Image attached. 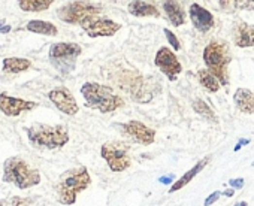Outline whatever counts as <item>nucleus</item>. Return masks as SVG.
Segmentation results:
<instances>
[{"instance_id": "nucleus-1", "label": "nucleus", "mask_w": 254, "mask_h": 206, "mask_svg": "<svg viewBox=\"0 0 254 206\" xmlns=\"http://www.w3.org/2000/svg\"><path fill=\"white\" fill-rule=\"evenodd\" d=\"M81 94L85 99V105L91 109H97L102 114L114 112L124 105L123 99L115 94L112 88L96 84V82H85L81 87Z\"/></svg>"}, {"instance_id": "nucleus-2", "label": "nucleus", "mask_w": 254, "mask_h": 206, "mask_svg": "<svg viewBox=\"0 0 254 206\" xmlns=\"http://www.w3.org/2000/svg\"><path fill=\"white\" fill-rule=\"evenodd\" d=\"M91 184L90 173L87 168L81 166L65 172L57 184V196L62 205H73L76 196L84 191Z\"/></svg>"}, {"instance_id": "nucleus-3", "label": "nucleus", "mask_w": 254, "mask_h": 206, "mask_svg": "<svg viewBox=\"0 0 254 206\" xmlns=\"http://www.w3.org/2000/svg\"><path fill=\"white\" fill-rule=\"evenodd\" d=\"M27 136L32 145L47 150L63 148L69 142V132L65 126H48V124H36L27 127Z\"/></svg>"}, {"instance_id": "nucleus-4", "label": "nucleus", "mask_w": 254, "mask_h": 206, "mask_svg": "<svg viewBox=\"0 0 254 206\" xmlns=\"http://www.w3.org/2000/svg\"><path fill=\"white\" fill-rule=\"evenodd\" d=\"M2 179L3 182L14 184L19 190H26L41 182V175L36 169H32L23 158L11 157L3 164Z\"/></svg>"}, {"instance_id": "nucleus-5", "label": "nucleus", "mask_w": 254, "mask_h": 206, "mask_svg": "<svg viewBox=\"0 0 254 206\" xmlns=\"http://www.w3.org/2000/svg\"><path fill=\"white\" fill-rule=\"evenodd\" d=\"M203 60L208 66V70L216 76L220 84L229 87V72L227 66L230 63V51L224 42H209L203 50Z\"/></svg>"}, {"instance_id": "nucleus-6", "label": "nucleus", "mask_w": 254, "mask_h": 206, "mask_svg": "<svg viewBox=\"0 0 254 206\" xmlns=\"http://www.w3.org/2000/svg\"><path fill=\"white\" fill-rule=\"evenodd\" d=\"M83 48L73 42H58L52 44L50 48V61L51 65L62 73H69L75 68L78 55H81Z\"/></svg>"}, {"instance_id": "nucleus-7", "label": "nucleus", "mask_w": 254, "mask_h": 206, "mask_svg": "<svg viewBox=\"0 0 254 206\" xmlns=\"http://www.w3.org/2000/svg\"><path fill=\"white\" fill-rule=\"evenodd\" d=\"M129 150L130 145L126 142H106L101 148V154L112 172H123L132 164Z\"/></svg>"}, {"instance_id": "nucleus-8", "label": "nucleus", "mask_w": 254, "mask_h": 206, "mask_svg": "<svg viewBox=\"0 0 254 206\" xmlns=\"http://www.w3.org/2000/svg\"><path fill=\"white\" fill-rule=\"evenodd\" d=\"M102 12L101 6L84 3V2H72L62 6L57 11L58 18L69 24H81L88 18H94Z\"/></svg>"}, {"instance_id": "nucleus-9", "label": "nucleus", "mask_w": 254, "mask_h": 206, "mask_svg": "<svg viewBox=\"0 0 254 206\" xmlns=\"http://www.w3.org/2000/svg\"><path fill=\"white\" fill-rule=\"evenodd\" d=\"M90 37H99V36H114L121 29V24L112 21L109 18H88L84 23L80 24Z\"/></svg>"}, {"instance_id": "nucleus-10", "label": "nucleus", "mask_w": 254, "mask_h": 206, "mask_svg": "<svg viewBox=\"0 0 254 206\" xmlns=\"http://www.w3.org/2000/svg\"><path fill=\"white\" fill-rule=\"evenodd\" d=\"M154 63H155V66H157L170 81H177L178 75L183 70L181 63L178 61L177 55H175L166 47H163V48H160L157 51V55H155Z\"/></svg>"}, {"instance_id": "nucleus-11", "label": "nucleus", "mask_w": 254, "mask_h": 206, "mask_svg": "<svg viewBox=\"0 0 254 206\" xmlns=\"http://www.w3.org/2000/svg\"><path fill=\"white\" fill-rule=\"evenodd\" d=\"M48 97L55 105V108L66 115H76L78 111H80L73 94L66 87H57V88L51 90L48 93Z\"/></svg>"}, {"instance_id": "nucleus-12", "label": "nucleus", "mask_w": 254, "mask_h": 206, "mask_svg": "<svg viewBox=\"0 0 254 206\" xmlns=\"http://www.w3.org/2000/svg\"><path fill=\"white\" fill-rule=\"evenodd\" d=\"M37 106L34 102H27L23 99H17L12 96H8L5 93H0V111L8 117H18L23 112H29Z\"/></svg>"}, {"instance_id": "nucleus-13", "label": "nucleus", "mask_w": 254, "mask_h": 206, "mask_svg": "<svg viewBox=\"0 0 254 206\" xmlns=\"http://www.w3.org/2000/svg\"><path fill=\"white\" fill-rule=\"evenodd\" d=\"M124 132L141 145H151L155 139V130L147 127L141 121H129L127 124H123Z\"/></svg>"}, {"instance_id": "nucleus-14", "label": "nucleus", "mask_w": 254, "mask_h": 206, "mask_svg": "<svg viewBox=\"0 0 254 206\" xmlns=\"http://www.w3.org/2000/svg\"><path fill=\"white\" fill-rule=\"evenodd\" d=\"M190 18H191L193 26L199 32H209L214 27L212 14L198 3H193L190 6Z\"/></svg>"}, {"instance_id": "nucleus-15", "label": "nucleus", "mask_w": 254, "mask_h": 206, "mask_svg": "<svg viewBox=\"0 0 254 206\" xmlns=\"http://www.w3.org/2000/svg\"><path fill=\"white\" fill-rule=\"evenodd\" d=\"M233 42L241 48L254 47V26L244 21L237 23L233 27Z\"/></svg>"}, {"instance_id": "nucleus-16", "label": "nucleus", "mask_w": 254, "mask_h": 206, "mask_svg": "<svg viewBox=\"0 0 254 206\" xmlns=\"http://www.w3.org/2000/svg\"><path fill=\"white\" fill-rule=\"evenodd\" d=\"M233 100H235V105L241 112L248 115L254 114V94L248 88H238L235 96H233Z\"/></svg>"}, {"instance_id": "nucleus-17", "label": "nucleus", "mask_w": 254, "mask_h": 206, "mask_svg": "<svg viewBox=\"0 0 254 206\" xmlns=\"http://www.w3.org/2000/svg\"><path fill=\"white\" fill-rule=\"evenodd\" d=\"M209 163V157H205L203 160H201L198 164H194V166L188 171V172H186L178 181H175L172 185H170V189H169V193H175V191H178V190H181V189H184L186 187V185L194 178V176H196L205 166H206V164Z\"/></svg>"}, {"instance_id": "nucleus-18", "label": "nucleus", "mask_w": 254, "mask_h": 206, "mask_svg": "<svg viewBox=\"0 0 254 206\" xmlns=\"http://www.w3.org/2000/svg\"><path fill=\"white\" fill-rule=\"evenodd\" d=\"M163 9L168 14L170 23L175 27L183 26L186 23V12H184L183 6L178 2H165L163 3Z\"/></svg>"}, {"instance_id": "nucleus-19", "label": "nucleus", "mask_w": 254, "mask_h": 206, "mask_svg": "<svg viewBox=\"0 0 254 206\" xmlns=\"http://www.w3.org/2000/svg\"><path fill=\"white\" fill-rule=\"evenodd\" d=\"M129 12L135 17H159L160 12L151 3L141 2V0H135L129 3Z\"/></svg>"}, {"instance_id": "nucleus-20", "label": "nucleus", "mask_w": 254, "mask_h": 206, "mask_svg": "<svg viewBox=\"0 0 254 206\" xmlns=\"http://www.w3.org/2000/svg\"><path fill=\"white\" fill-rule=\"evenodd\" d=\"M32 68V61L27 58H18V57H8L3 60V72L6 73H19Z\"/></svg>"}, {"instance_id": "nucleus-21", "label": "nucleus", "mask_w": 254, "mask_h": 206, "mask_svg": "<svg viewBox=\"0 0 254 206\" xmlns=\"http://www.w3.org/2000/svg\"><path fill=\"white\" fill-rule=\"evenodd\" d=\"M26 29L32 33L45 34V36H55L58 33L57 27L50 21H42V19H32L27 23Z\"/></svg>"}, {"instance_id": "nucleus-22", "label": "nucleus", "mask_w": 254, "mask_h": 206, "mask_svg": "<svg viewBox=\"0 0 254 206\" xmlns=\"http://www.w3.org/2000/svg\"><path fill=\"white\" fill-rule=\"evenodd\" d=\"M52 5V0H19L18 6L24 12H41Z\"/></svg>"}, {"instance_id": "nucleus-23", "label": "nucleus", "mask_w": 254, "mask_h": 206, "mask_svg": "<svg viewBox=\"0 0 254 206\" xmlns=\"http://www.w3.org/2000/svg\"><path fill=\"white\" fill-rule=\"evenodd\" d=\"M198 76H199V82L201 84L208 90V91H211V93H217L219 90H220V81L214 76L209 70H206V69H202V70H199L198 72Z\"/></svg>"}, {"instance_id": "nucleus-24", "label": "nucleus", "mask_w": 254, "mask_h": 206, "mask_svg": "<svg viewBox=\"0 0 254 206\" xmlns=\"http://www.w3.org/2000/svg\"><path fill=\"white\" fill-rule=\"evenodd\" d=\"M193 109H194V112H196V114L203 115V117H206V118L211 120V121H216V115H214L212 109L208 106L206 102H203V100H201V99L194 100V102H193Z\"/></svg>"}, {"instance_id": "nucleus-25", "label": "nucleus", "mask_w": 254, "mask_h": 206, "mask_svg": "<svg viewBox=\"0 0 254 206\" xmlns=\"http://www.w3.org/2000/svg\"><path fill=\"white\" fill-rule=\"evenodd\" d=\"M165 34H166V39L169 40V44H170V47L175 50V51H178V50H181V45H180V40H178V37L173 34V32H170L169 29H165Z\"/></svg>"}, {"instance_id": "nucleus-26", "label": "nucleus", "mask_w": 254, "mask_h": 206, "mask_svg": "<svg viewBox=\"0 0 254 206\" xmlns=\"http://www.w3.org/2000/svg\"><path fill=\"white\" fill-rule=\"evenodd\" d=\"M30 203H32V199H29V197H18V196H15L11 200V206H29Z\"/></svg>"}, {"instance_id": "nucleus-27", "label": "nucleus", "mask_w": 254, "mask_h": 206, "mask_svg": "<svg viewBox=\"0 0 254 206\" xmlns=\"http://www.w3.org/2000/svg\"><path fill=\"white\" fill-rule=\"evenodd\" d=\"M233 6H237L238 9H254V0H237L233 2Z\"/></svg>"}, {"instance_id": "nucleus-28", "label": "nucleus", "mask_w": 254, "mask_h": 206, "mask_svg": "<svg viewBox=\"0 0 254 206\" xmlns=\"http://www.w3.org/2000/svg\"><path fill=\"white\" fill-rule=\"evenodd\" d=\"M229 185L232 189H237V190H241L244 187V179L242 178H237V179H230L229 181Z\"/></svg>"}, {"instance_id": "nucleus-29", "label": "nucleus", "mask_w": 254, "mask_h": 206, "mask_svg": "<svg viewBox=\"0 0 254 206\" xmlns=\"http://www.w3.org/2000/svg\"><path fill=\"white\" fill-rule=\"evenodd\" d=\"M221 196V193L220 191H216V193H212L211 196H208L206 197V200H205V206H211L212 203H216L217 200H219V197Z\"/></svg>"}, {"instance_id": "nucleus-30", "label": "nucleus", "mask_w": 254, "mask_h": 206, "mask_svg": "<svg viewBox=\"0 0 254 206\" xmlns=\"http://www.w3.org/2000/svg\"><path fill=\"white\" fill-rule=\"evenodd\" d=\"M11 32V26L5 24L3 19H0V33H9Z\"/></svg>"}, {"instance_id": "nucleus-31", "label": "nucleus", "mask_w": 254, "mask_h": 206, "mask_svg": "<svg viewBox=\"0 0 254 206\" xmlns=\"http://www.w3.org/2000/svg\"><path fill=\"white\" fill-rule=\"evenodd\" d=\"M248 143H250V139H242V140H239V142L237 143V147H235V151H239L242 147L248 145Z\"/></svg>"}, {"instance_id": "nucleus-32", "label": "nucleus", "mask_w": 254, "mask_h": 206, "mask_svg": "<svg viewBox=\"0 0 254 206\" xmlns=\"http://www.w3.org/2000/svg\"><path fill=\"white\" fill-rule=\"evenodd\" d=\"M173 181V175H169V176H162V178H159V182H162V184H166V185H169L170 182Z\"/></svg>"}, {"instance_id": "nucleus-33", "label": "nucleus", "mask_w": 254, "mask_h": 206, "mask_svg": "<svg viewBox=\"0 0 254 206\" xmlns=\"http://www.w3.org/2000/svg\"><path fill=\"white\" fill-rule=\"evenodd\" d=\"M223 196H226V197H232V196H233V189H227V190H224V191H223Z\"/></svg>"}, {"instance_id": "nucleus-34", "label": "nucleus", "mask_w": 254, "mask_h": 206, "mask_svg": "<svg viewBox=\"0 0 254 206\" xmlns=\"http://www.w3.org/2000/svg\"><path fill=\"white\" fill-rule=\"evenodd\" d=\"M235 206H248V205H247V202H241V203H237Z\"/></svg>"}, {"instance_id": "nucleus-35", "label": "nucleus", "mask_w": 254, "mask_h": 206, "mask_svg": "<svg viewBox=\"0 0 254 206\" xmlns=\"http://www.w3.org/2000/svg\"><path fill=\"white\" fill-rule=\"evenodd\" d=\"M0 206H3V203H2V202H0Z\"/></svg>"}, {"instance_id": "nucleus-36", "label": "nucleus", "mask_w": 254, "mask_h": 206, "mask_svg": "<svg viewBox=\"0 0 254 206\" xmlns=\"http://www.w3.org/2000/svg\"><path fill=\"white\" fill-rule=\"evenodd\" d=\"M253 166H254V163H253Z\"/></svg>"}]
</instances>
